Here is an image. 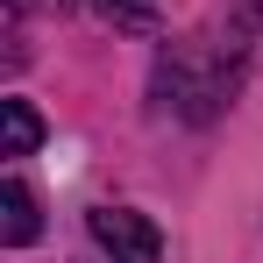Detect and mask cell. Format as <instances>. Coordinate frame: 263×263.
I'll return each instance as SVG.
<instances>
[{
	"instance_id": "cell-1",
	"label": "cell",
	"mask_w": 263,
	"mask_h": 263,
	"mask_svg": "<svg viewBox=\"0 0 263 263\" xmlns=\"http://www.w3.org/2000/svg\"><path fill=\"white\" fill-rule=\"evenodd\" d=\"M92 242L114 263H164V235L128 206H92Z\"/></svg>"
},
{
	"instance_id": "cell-2",
	"label": "cell",
	"mask_w": 263,
	"mask_h": 263,
	"mask_svg": "<svg viewBox=\"0 0 263 263\" xmlns=\"http://www.w3.org/2000/svg\"><path fill=\"white\" fill-rule=\"evenodd\" d=\"M36 228H43V220H36V192H29L22 178H7V185H0V235L22 249V242H36Z\"/></svg>"
},
{
	"instance_id": "cell-3",
	"label": "cell",
	"mask_w": 263,
	"mask_h": 263,
	"mask_svg": "<svg viewBox=\"0 0 263 263\" xmlns=\"http://www.w3.org/2000/svg\"><path fill=\"white\" fill-rule=\"evenodd\" d=\"M43 142V121L29 100H0V157H29Z\"/></svg>"
},
{
	"instance_id": "cell-4",
	"label": "cell",
	"mask_w": 263,
	"mask_h": 263,
	"mask_svg": "<svg viewBox=\"0 0 263 263\" xmlns=\"http://www.w3.org/2000/svg\"><path fill=\"white\" fill-rule=\"evenodd\" d=\"M114 29H149V14H157V0H92Z\"/></svg>"
},
{
	"instance_id": "cell-5",
	"label": "cell",
	"mask_w": 263,
	"mask_h": 263,
	"mask_svg": "<svg viewBox=\"0 0 263 263\" xmlns=\"http://www.w3.org/2000/svg\"><path fill=\"white\" fill-rule=\"evenodd\" d=\"M14 7H22V0H14ZM29 7H50V14H64V7H71V0H29Z\"/></svg>"
}]
</instances>
